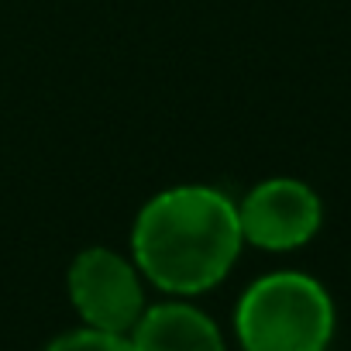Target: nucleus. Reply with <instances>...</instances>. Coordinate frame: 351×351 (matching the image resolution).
<instances>
[{"label": "nucleus", "mask_w": 351, "mask_h": 351, "mask_svg": "<svg viewBox=\"0 0 351 351\" xmlns=\"http://www.w3.org/2000/svg\"><path fill=\"white\" fill-rule=\"evenodd\" d=\"M66 293L83 327H93L104 334L128 337L148 306L145 276L138 272L134 258L104 245H90L69 262Z\"/></svg>", "instance_id": "nucleus-3"}, {"label": "nucleus", "mask_w": 351, "mask_h": 351, "mask_svg": "<svg viewBox=\"0 0 351 351\" xmlns=\"http://www.w3.org/2000/svg\"><path fill=\"white\" fill-rule=\"evenodd\" d=\"M42 351H131V341L124 334H104L93 327H76L59 337H52Z\"/></svg>", "instance_id": "nucleus-6"}, {"label": "nucleus", "mask_w": 351, "mask_h": 351, "mask_svg": "<svg viewBox=\"0 0 351 351\" xmlns=\"http://www.w3.org/2000/svg\"><path fill=\"white\" fill-rule=\"evenodd\" d=\"M241 248L238 204L207 183L158 190L131 224V258L145 282L183 300L224 282Z\"/></svg>", "instance_id": "nucleus-1"}, {"label": "nucleus", "mask_w": 351, "mask_h": 351, "mask_svg": "<svg viewBox=\"0 0 351 351\" xmlns=\"http://www.w3.org/2000/svg\"><path fill=\"white\" fill-rule=\"evenodd\" d=\"M128 341L131 351H228L221 327L183 296L145 306Z\"/></svg>", "instance_id": "nucleus-5"}, {"label": "nucleus", "mask_w": 351, "mask_h": 351, "mask_svg": "<svg viewBox=\"0 0 351 351\" xmlns=\"http://www.w3.org/2000/svg\"><path fill=\"white\" fill-rule=\"evenodd\" d=\"M234 204L241 238L258 252H296L310 245L324 224L320 193L296 176H269Z\"/></svg>", "instance_id": "nucleus-4"}, {"label": "nucleus", "mask_w": 351, "mask_h": 351, "mask_svg": "<svg viewBox=\"0 0 351 351\" xmlns=\"http://www.w3.org/2000/svg\"><path fill=\"white\" fill-rule=\"evenodd\" d=\"M334 320L324 282L296 269L255 279L234 306V334L245 351H327Z\"/></svg>", "instance_id": "nucleus-2"}]
</instances>
